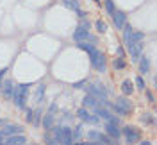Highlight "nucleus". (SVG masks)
Instances as JSON below:
<instances>
[{
  "instance_id": "obj_1",
  "label": "nucleus",
  "mask_w": 157,
  "mask_h": 145,
  "mask_svg": "<svg viewBox=\"0 0 157 145\" xmlns=\"http://www.w3.org/2000/svg\"><path fill=\"white\" fill-rule=\"evenodd\" d=\"M52 133H54V140L61 145H73V136H71V129L70 127H61V126H52Z\"/></svg>"
},
{
  "instance_id": "obj_2",
  "label": "nucleus",
  "mask_w": 157,
  "mask_h": 145,
  "mask_svg": "<svg viewBox=\"0 0 157 145\" xmlns=\"http://www.w3.org/2000/svg\"><path fill=\"white\" fill-rule=\"evenodd\" d=\"M27 93H29V84L14 86V91H13V102H14V106L18 107V109H23V107H25Z\"/></svg>"
},
{
  "instance_id": "obj_3",
  "label": "nucleus",
  "mask_w": 157,
  "mask_h": 145,
  "mask_svg": "<svg viewBox=\"0 0 157 145\" xmlns=\"http://www.w3.org/2000/svg\"><path fill=\"white\" fill-rule=\"evenodd\" d=\"M88 54H89V61H91L93 68H97L98 72H105V58H104V54L100 50H97V48H93Z\"/></svg>"
},
{
  "instance_id": "obj_4",
  "label": "nucleus",
  "mask_w": 157,
  "mask_h": 145,
  "mask_svg": "<svg viewBox=\"0 0 157 145\" xmlns=\"http://www.w3.org/2000/svg\"><path fill=\"white\" fill-rule=\"evenodd\" d=\"M86 93L97 97L98 100H107V90L104 88V84H100V83H97V84H88L86 86Z\"/></svg>"
},
{
  "instance_id": "obj_5",
  "label": "nucleus",
  "mask_w": 157,
  "mask_h": 145,
  "mask_svg": "<svg viewBox=\"0 0 157 145\" xmlns=\"http://www.w3.org/2000/svg\"><path fill=\"white\" fill-rule=\"evenodd\" d=\"M121 135L125 136V140H127V143H137L139 142V131H137L136 127L132 126H125L121 129Z\"/></svg>"
},
{
  "instance_id": "obj_6",
  "label": "nucleus",
  "mask_w": 157,
  "mask_h": 145,
  "mask_svg": "<svg viewBox=\"0 0 157 145\" xmlns=\"http://www.w3.org/2000/svg\"><path fill=\"white\" fill-rule=\"evenodd\" d=\"M143 47H145V43H143V41H136V43H127L128 54H130V59H132V61H137V59L141 58Z\"/></svg>"
},
{
  "instance_id": "obj_7",
  "label": "nucleus",
  "mask_w": 157,
  "mask_h": 145,
  "mask_svg": "<svg viewBox=\"0 0 157 145\" xmlns=\"http://www.w3.org/2000/svg\"><path fill=\"white\" fill-rule=\"evenodd\" d=\"M77 115L82 122H88V124H98V122H100V118H98L97 115H91V113H89L88 107H80L77 111Z\"/></svg>"
},
{
  "instance_id": "obj_8",
  "label": "nucleus",
  "mask_w": 157,
  "mask_h": 145,
  "mask_svg": "<svg viewBox=\"0 0 157 145\" xmlns=\"http://www.w3.org/2000/svg\"><path fill=\"white\" fill-rule=\"evenodd\" d=\"M73 39L77 41V43H80V41H93V43H97V38H93L91 34H89V30L82 29V27H77V30L73 32Z\"/></svg>"
},
{
  "instance_id": "obj_9",
  "label": "nucleus",
  "mask_w": 157,
  "mask_h": 145,
  "mask_svg": "<svg viewBox=\"0 0 157 145\" xmlns=\"http://www.w3.org/2000/svg\"><path fill=\"white\" fill-rule=\"evenodd\" d=\"M88 140L97 142V143H111V145H114V142H111L107 136L102 135L100 131H88Z\"/></svg>"
},
{
  "instance_id": "obj_10",
  "label": "nucleus",
  "mask_w": 157,
  "mask_h": 145,
  "mask_svg": "<svg viewBox=\"0 0 157 145\" xmlns=\"http://www.w3.org/2000/svg\"><path fill=\"white\" fill-rule=\"evenodd\" d=\"M113 22H114L116 29H123V25L127 23V14L123 11H114L113 13Z\"/></svg>"
},
{
  "instance_id": "obj_11",
  "label": "nucleus",
  "mask_w": 157,
  "mask_h": 145,
  "mask_svg": "<svg viewBox=\"0 0 157 145\" xmlns=\"http://www.w3.org/2000/svg\"><path fill=\"white\" fill-rule=\"evenodd\" d=\"M4 136H13V135H23V127L21 126H13V124H6L4 129H0Z\"/></svg>"
},
{
  "instance_id": "obj_12",
  "label": "nucleus",
  "mask_w": 157,
  "mask_h": 145,
  "mask_svg": "<svg viewBox=\"0 0 157 145\" xmlns=\"http://www.w3.org/2000/svg\"><path fill=\"white\" fill-rule=\"evenodd\" d=\"M104 129H105V133H107L109 136H113V138H120V135H121V129H120V126L118 124H114V122H105V126H104Z\"/></svg>"
},
{
  "instance_id": "obj_13",
  "label": "nucleus",
  "mask_w": 157,
  "mask_h": 145,
  "mask_svg": "<svg viewBox=\"0 0 157 145\" xmlns=\"http://www.w3.org/2000/svg\"><path fill=\"white\" fill-rule=\"evenodd\" d=\"M56 109H57V106L52 104V106H50V111L43 116V127H45V129H50V127L54 126V118H56L54 113H56Z\"/></svg>"
},
{
  "instance_id": "obj_14",
  "label": "nucleus",
  "mask_w": 157,
  "mask_h": 145,
  "mask_svg": "<svg viewBox=\"0 0 157 145\" xmlns=\"http://www.w3.org/2000/svg\"><path fill=\"white\" fill-rule=\"evenodd\" d=\"M27 143V138L23 135H13L6 138V143L4 145H25Z\"/></svg>"
},
{
  "instance_id": "obj_15",
  "label": "nucleus",
  "mask_w": 157,
  "mask_h": 145,
  "mask_svg": "<svg viewBox=\"0 0 157 145\" xmlns=\"http://www.w3.org/2000/svg\"><path fill=\"white\" fill-rule=\"evenodd\" d=\"M114 104H116V106H120L121 109H125L127 113L130 111V109H132V102H130V100L127 99V95H123V97H118V99H116V102H114Z\"/></svg>"
},
{
  "instance_id": "obj_16",
  "label": "nucleus",
  "mask_w": 157,
  "mask_h": 145,
  "mask_svg": "<svg viewBox=\"0 0 157 145\" xmlns=\"http://www.w3.org/2000/svg\"><path fill=\"white\" fill-rule=\"evenodd\" d=\"M13 91H14V84H13V81H6V83H2V93L6 99H11L13 97Z\"/></svg>"
},
{
  "instance_id": "obj_17",
  "label": "nucleus",
  "mask_w": 157,
  "mask_h": 145,
  "mask_svg": "<svg viewBox=\"0 0 157 145\" xmlns=\"http://www.w3.org/2000/svg\"><path fill=\"white\" fill-rule=\"evenodd\" d=\"M137 61H139V72L141 74H148L150 72V59L145 58V56H141Z\"/></svg>"
},
{
  "instance_id": "obj_18",
  "label": "nucleus",
  "mask_w": 157,
  "mask_h": 145,
  "mask_svg": "<svg viewBox=\"0 0 157 145\" xmlns=\"http://www.w3.org/2000/svg\"><path fill=\"white\" fill-rule=\"evenodd\" d=\"M98 106V99L93 95H86L84 97V107H88V109H95Z\"/></svg>"
},
{
  "instance_id": "obj_19",
  "label": "nucleus",
  "mask_w": 157,
  "mask_h": 145,
  "mask_svg": "<svg viewBox=\"0 0 157 145\" xmlns=\"http://www.w3.org/2000/svg\"><path fill=\"white\" fill-rule=\"evenodd\" d=\"M143 39H145V34H143V32H134V30H132V32H130V36H128V39L125 41V45H127V43H136V41H143Z\"/></svg>"
},
{
  "instance_id": "obj_20",
  "label": "nucleus",
  "mask_w": 157,
  "mask_h": 145,
  "mask_svg": "<svg viewBox=\"0 0 157 145\" xmlns=\"http://www.w3.org/2000/svg\"><path fill=\"white\" fill-rule=\"evenodd\" d=\"M121 91H123V95H132V91H134V84H132L130 81H125V83L121 84Z\"/></svg>"
},
{
  "instance_id": "obj_21",
  "label": "nucleus",
  "mask_w": 157,
  "mask_h": 145,
  "mask_svg": "<svg viewBox=\"0 0 157 145\" xmlns=\"http://www.w3.org/2000/svg\"><path fill=\"white\" fill-rule=\"evenodd\" d=\"M63 6H66L68 9H78V0H63Z\"/></svg>"
},
{
  "instance_id": "obj_22",
  "label": "nucleus",
  "mask_w": 157,
  "mask_h": 145,
  "mask_svg": "<svg viewBox=\"0 0 157 145\" xmlns=\"http://www.w3.org/2000/svg\"><path fill=\"white\" fill-rule=\"evenodd\" d=\"M95 25H97V30L100 32V34H104V32L107 30V23H105V22H102V20H97V23H95Z\"/></svg>"
},
{
  "instance_id": "obj_23",
  "label": "nucleus",
  "mask_w": 157,
  "mask_h": 145,
  "mask_svg": "<svg viewBox=\"0 0 157 145\" xmlns=\"http://www.w3.org/2000/svg\"><path fill=\"white\" fill-rule=\"evenodd\" d=\"M71 136H73V140H78V138L82 136V127L77 126V127H75V131L71 129Z\"/></svg>"
},
{
  "instance_id": "obj_24",
  "label": "nucleus",
  "mask_w": 157,
  "mask_h": 145,
  "mask_svg": "<svg viewBox=\"0 0 157 145\" xmlns=\"http://www.w3.org/2000/svg\"><path fill=\"white\" fill-rule=\"evenodd\" d=\"M105 9H107V13L109 14H113V13H114V2H113V0H105Z\"/></svg>"
},
{
  "instance_id": "obj_25",
  "label": "nucleus",
  "mask_w": 157,
  "mask_h": 145,
  "mask_svg": "<svg viewBox=\"0 0 157 145\" xmlns=\"http://www.w3.org/2000/svg\"><path fill=\"white\" fill-rule=\"evenodd\" d=\"M114 68H118V70L125 68V61H123V58H118V59H114Z\"/></svg>"
},
{
  "instance_id": "obj_26",
  "label": "nucleus",
  "mask_w": 157,
  "mask_h": 145,
  "mask_svg": "<svg viewBox=\"0 0 157 145\" xmlns=\"http://www.w3.org/2000/svg\"><path fill=\"white\" fill-rule=\"evenodd\" d=\"M41 115H43V111H41V109L34 111V118H32V122H34L36 126H38V124H39V120H41Z\"/></svg>"
},
{
  "instance_id": "obj_27",
  "label": "nucleus",
  "mask_w": 157,
  "mask_h": 145,
  "mask_svg": "<svg viewBox=\"0 0 157 145\" xmlns=\"http://www.w3.org/2000/svg\"><path fill=\"white\" fill-rule=\"evenodd\" d=\"M123 39H125V41H127L128 39V36H130V32H132V27H130V25H123Z\"/></svg>"
},
{
  "instance_id": "obj_28",
  "label": "nucleus",
  "mask_w": 157,
  "mask_h": 145,
  "mask_svg": "<svg viewBox=\"0 0 157 145\" xmlns=\"http://www.w3.org/2000/svg\"><path fill=\"white\" fill-rule=\"evenodd\" d=\"M43 93H45V84H39L38 86V102H41V99H43Z\"/></svg>"
},
{
  "instance_id": "obj_29",
  "label": "nucleus",
  "mask_w": 157,
  "mask_h": 145,
  "mask_svg": "<svg viewBox=\"0 0 157 145\" xmlns=\"http://www.w3.org/2000/svg\"><path fill=\"white\" fill-rule=\"evenodd\" d=\"M45 143H47V145H61V143H57V142H56L50 135H45Z\"/></svg>"
},
{
  "instance_id": "obj_30",
  "label": "nucleus",
  "mask_w": 157,
  "mask_h": 145,
  "mask_svg": "<svg viewBox=\"0 0 157 145\" xmlns=\"http://www.w3.org/2000/svg\"><path fill=\"white\" fill-rule=\"evenodd\" d=\"M113 109L116 111L118 115H121V116H127V115H128V113L125 111V109H121V107H120V106H116V104H113Z\"/></svg>"
},
{
  "instance_id": "obj_31",
  "label": "nucleus",
  "mask_w": 157,
  "mask_h": 145,
  "mask_svg": "<svg viewBox=\"0 0 157 145\" xmlns=\"http://www.w3.org/2000/svg\"><path fill=\"white\" fill-rule=\"evenodd\" d=\"M141 122L143 124H152V115L150 113H145V115L141 116Z\"/></svg>"
},
{
  "instance_id": "obj_32",
  "label": "nucleus",
  "mask_w": 157,
  "mask_h": 145,
  "mask_svg": "<svg viewBox=\"0 0 157 145\" xmlns=\"http://www.w3.org/2000/svg\"><path fill=\"white\" fill-rule=\"evenodd\" d=\"M136 86L139 90H145V81H143V77H136Z\"/></svg>"
},
{
  "instance_id": "obj_33",
  "label": "nucleus",
  "mask_w": 157,
  "mask_h": 145,
  "mask_svg": "<svg viewBox=\"0 0 157 145\" xmlns=\"http://www.w3.org/2000/svg\"><path fill=\"white\" fill-rule=\"evenodd\" d=\"M7 72H9L7 68H2V70H0V88H2V83H4V77H6Z\"/></svg>"
},
{
  "instance_id": "obj_34",
  "label": "nucleus",
  "mask_w": 157,
  "mask_h": 145,
  "mask_svg": "<svg viewBox=\"0 0 157 145\" xmlns=\"http://www.w3.org/2000/svg\"><path fill=\"white\" fill-rule=\"evenodd\" d=\"M32 118H34V111H32V109H27V115H25V120H27V122H32Z\"/></svg>"
},
{
  "instance_id": "obj_35",
  "label": "nucleus",
  "mask_w": 157,
  "mask_h": 145,
  "mask_svg": "<svg viewBox=\"0 0 157 145\" xmlns=\"http://www.w3.org/2000/svg\"><path fill=\"white\" fill-rule=\"evenodd\" d=\"M118 56H120V58H123V56H125V50H123V47H118Z\"/></svg>"
},
{
  "instance_id": "obj_36",
  "label": "nucleus",
  "mask_w": 157,
  "mask_h": 145,
  "mask_svg": "<svg viewBox=\"0 0 157 145\" xmlns=\"http://www.w3.org/2000/svg\"><path fill=\"white\" fill-rule=\"evenodd\" d=\"M84 84H86V83H84V81H80V83H75V84H73V88H84Z\"/></svg>"
},
{
  "instance_id": "obj_37",
  "label": "nucleus",
  "mask_w": 157,
  "mask_h": 145,
  "mask_svg": "<svg viewBox=\"0 0 157 145\" xmlns=\"http://www.w3.org/2000/svg\"><path fill=\"white\" fill-rule=\"evenodd\" d=\"M77 14L80 16V18H86V13H84V11H80V9H77Z\"/></svg>"
},
{
  "instance_id": "obj_38",
  "label": "nucleus",
  "mask_w": 157,
  "mask_h": 145,
  "mask_svg": "<svg viewBox=\"0 0 157 145\" xmlns=\"http://www.w3.org/2000/svg\"><path fill=\"white\" fill-rule=\"evenodd\" d=\"M147 97H148L150 102H154V95H152V91H147Z\"/></svg>"
},
{
  "instance_id": "obj_39",
  "label": "nucleus",
  "mask_w": 157,
  "mask_h": 145,
  "mask_svg": "<svg viewBox=\"0 0 157 145\" xmlns=\"http://www.w3.org/2000/svg\"><path fill=\"white\" fill-rule=\"evenodd\" d=\"M139 145H152V143H150V142H147V140H145V142H141V143H139Z\"/></svg>"
},
{
  "instance_id": "obj_40",
  "label": "nucleus",
  "mask_w": 157,
  "mask_h": 145,
  "mask_svg": "<svg viewBox=\"0 0 157 145\" xmlns=\"http://www.w3.org/2000/svg\"><path fill=\"white\" fill-rule=\"evenodd\" d=\"M84 145H100V143H97V142H89V143H84Z\"/></svg>"
},
{
  "instance_id": "obj_41",
  "label": "nucleus",
  "mask_w": 157,
  "mask_h": 145,
  "mask_svg": "<svg viewBox=\"0 0 157 145\" xmlns=\"http://www.w3.org/2000/svg\"><path fill=\"white\" fill-rule=\"evenodd\" d=\"M73 145H84V143H78V142H77V143H73Z\"/></svg>"
},
{
  "instance_id": "obj_42",
  "label": "nucleus",
  "mask_w": 157,
  "mask_h": 145,
  "mask_svg": "<svg viewBox=\"0 0 157 145\" xmlns=\"http://www.w3.org/2000/svg\"><path fill=\"white\" fill-rule=\"evenodd\" d=\"M95 2H100V0H95Z\"/></svg>"
},
{
  "instance_id": "obj_43",
  "label": "nucleus",
  "mask_w": 157,
  "mask_h": 145,
  "mask_svg": "<svg viewBox=\"0 0 157 145\" xmlns=\"http://www.w3.org/2000/svg\"><path fill=\"white\" fill-rule=\"evenodd\" d=\"M25 145H27V143H25ZM30 145H34V143H30Z\"/></svg>"
}]
</instances>
